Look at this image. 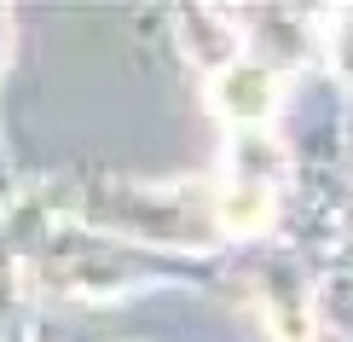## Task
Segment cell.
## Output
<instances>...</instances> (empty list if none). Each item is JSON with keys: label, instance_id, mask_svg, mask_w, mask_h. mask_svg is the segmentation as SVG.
<instances>
[{"label": "cell", "instance_id": "6da1fadb", "mask_svg": "<svg viewBox=\"0 0 353 342\" xmlns=\"http://www.w3.org/2000/svg\"><path fill=\"white\" fill-rule=\"evenodd\" d=\"M278 105V76L267 64H226L214 76V111L232 116V122H267Z\"/></svg>", "mask_w": 353, "mask_h": 342}, {"label": "cell", "instance_id": "7a4b0ae2", "mask_svg": "<svg viewBox=\"0 0 353 342\" xmlns=\"http://www.w3.org/2000/svg\"><path fill=\"white\" fill-rule=\"evenodd\" d=\"M267 215H272V198H267L261 186H243V180H238L226 198H220V220H226L232 232H255Z\"/></svg>", "mask_w": 353, "mask_h": 342}, {"label": "cell", "instance_id": "3957f363", "mask_svg": "<svg viewBox=\"0 0 353 342\" xmlns=\"http://www.w3.org/2000/svg\"><path fill=\"white\" fill-rule=\"evenodd\" d=\"M330 58H336V70L353 82V12L336 18V47H330Z\"/></svg>", "mask_w": 353, "mask_h": 342}]
</instances>
